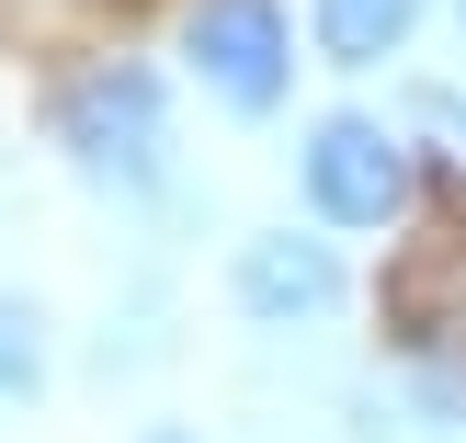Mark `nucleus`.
<instances>
[{
	"instance_id": "obj_1",
	"label": "nucleus",
	"mask_w": 466,
	"mask_h": 443,
	"mask_svg": "<svg viewBox=\"0 0 466 443\" xmlns=\"http://www.w3.org/2000/svg\"><path fill=\"white\" fill-rule=\"evenodd\" d=\"M57 148H68V171H80L91 194H114V205L159 194V182H171V91H159V68H137V57L80 68V80L57 91Z\"/></svg>"
},
{
	"instance_id": "obj_2",
	"label": "nucleus",
	"mask_w": 466,
	"mask_h": 443,
	"mask_svg": "<svg viewBox=\"0 0 466 443\" xmlns=\"http://www.w3.org/2000/svg\"><path fill=\"white\" fill-rule=\"evenodd\" d=\"M182 68L205 80V103H228L239 126L296 103V23L285 0H194L182 12Z\"/></svg>"
},
{
	"instance_id": "obj_3",
	"label": "nucleus",
	"mask_w": 466,
	"mask_h": 443,
	"mask_svg": "<svg viewBox=\"0 0 466 443\" xmlns=\"http://www.w3.org/2000/svg\"><path fill=\"white\" fill-rule=\"evenodd\" d=\"M296 194L319 227H399L410 216V136L387 114H319L296 148Z\"/></svg>"
},
{
	"instance_id": "obj_4",
	"label": "nucleus",
	"mask_w": 466,
	"mask_h": 443,
	"mask_svg": "<svg viewBox=\"0 0 466 443\" xmlns=\"http://www.w3.org/2000/svg\"><path fill=\"white\" fill-rule=\"evenodd\" d=\"M239 318L250 330H319V318H341V296H353V273H341L330 239H296V227H262V239H239Z\"/></svg>"
},
{
	"instance_id": "obj_5",
	"label": "nucleus",
	"mask_w": 466,
	"mask_h": 443,
	"mask_svg": "<svg viewBox=\"0 0 466 443\" xmlns=\"http://www.w3.org/2000/svg\"><path fill=\"white\" fill-rule=\"evenodd\" d=\"M432 0H308V35H319V68H387L410 57Z\"/></svg>"
},
{
	"instance_id": "obj_6",
	"label": "nucleus",
	"mask_w": 466,
	"mask_h": 443,
	"mask_svg": "<svg viewBox=\"0 0 466 443\" xmlns=\"http://www.w3.org/2000/svg\"><path fill=\"white\" fill-rule=\"evenodd\" d=\"M35 387H46V307L0 296V409H23Z\"/></svg>"
},
{
	"instance_id": "obj_7",
	"label": "nucleus",
	"mask_w": 466,
	"mask_h": 443,
	"mask_svg": "<svg viewBox=\"0 0 466 443\" xmlns=\"http://www.w3.org/2000/svg\"><path fill=\"white\" fill-rule=\"evenodd\" d=\"M421 126H432V136H455V148H466V91H421Z\"/></svg>"
},
{
	"instance_id": "obj_8",
	"label": "nucleus",
	"mask_w": 466,
	"mask_h": 443,
	"mask_svg": "<svg viewBox=\"0 0 466 443\" xmlns=\"http://www.w3.org/2000/svg\"><path fill=\"white\" fill-rule=\"evenodd\" d=\"M148 443H194V432H148Z\"/></svg>"
},
{
	"instance_id": "obj_9",
	"label": "nucleus",
	"mask_w": 466,
	"mask_h": 443,
	"mask_svg": "<svg viewBox=\"0 0 466 443\" xmlns=\"http://www.w3.org/2000/svg\"><path fill=\"white\" fill-rule=\"evenodd\" d=\"M455 23H466V0H455Z\"/></svg>"
}]
</instances>
